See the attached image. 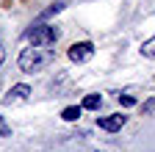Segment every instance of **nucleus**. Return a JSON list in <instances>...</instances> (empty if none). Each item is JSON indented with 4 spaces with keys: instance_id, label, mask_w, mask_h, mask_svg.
<instances>
[{
    "instance_id": "1",
    "label": "nucleus",
    "mask_w": 155,
    "mask_h": 152,
    "mask_svg": "<svg viewBox=\"0 0 155 152\" xmlns=\"http://www.w3.org/2000/svg\"><path fill=\"white\" fill-rule=\"evenodd\" d=\"M50 58H53V53L47 47H25L19 53V69L22 72H36L45 64H50Z\"/></svg>"
},
{
    "instance_id": "2",
    "label": "nucleus",
    "mask_w": 155,
    "mask_h": 152,
    "mask_svg": "<svg viewBox=\"0 0 155 152\" xmlns=\"http://www.w3.org/2000/svg\"><path fill=\"white\" fill-rule=\"evenodd\" d=\"M25 39L31 42V47H50L55 39H58V31L50 28V25H36L25 33Z\"/></svg>"
},
{
    "instance_id": "3",
    "label": "nucleus",
    "mask_w": 155,
    "mask_h": 152,
    "mask_svg": "<svg viewBox=\"0 0 155 152\" xmlns=\"http://www.w3.org/2000/svg\"><path fill=\"white\" fill-rule=\"evenodd\" d=\"M91 55H94V44H91V42H78V44L69 47V61H75V64L89 61Z\"/></svg>"
},
{
    "instance_id": "4",
    "label": "nucleus",
    "mask_w": 155,
    "mask_h": 152,
    "mask_svg": "<svg viewBox=\"0 0 155 152\" xmlns=\"http://www.w3.org/2000/svg\"><path fill=\"white\" fill-rule=\"evenodd\" d=\"M125 122H127V116H125V113H114V116H103V119H97V125H100L103 130H108V133H114V130L125 127Z\"/></svg>"
},
{
    "instance_id": "5",
    "label": "nucleus",
    "mask_w": 155,
    "mask_h": 152,
    "mask_svg": "<svg viewBox=\"0 0 155 152\" xmlns=\"http://www.w3.org/2000/svg\"><path fill=\"white\" fill-rule=\"evenodd\" d=\"M28 94H31V89L25 86V83H19V86H14L6 97H3V102L6 105H11V102H22V100H28Z\"/></svg>"
},
{
    "instance_id": "6",
    "label": "nucleus",
    "mask_w": 155,
    "mask_h": 152,
    "mask_svg": "<svg viewBox=\"0 0 155 152\" xmlns=\"http://www.w3.org/2000/svg\"><path fill=\"white\" fill-rule=\"evenodd\" d=\"M100 105H103V97H100V94H89V97L83 100V108L86 111H97Z\"/></svg>"
},
{
    "instance_id": "7",
    "label": "nucleus",
    "mask_w": 155,
    "mask_h": 152,
    "mask_svg": "<svg viewBox=\"0 0 155 152\" xmlns=\"http://www.w3.org/2000/svg\"><path fill=\"white\" fill-rule=\"evenodd\" d=\"M141 55H144V58H155V36L141 44Z\"/></svg>"
},
{
    "instance_id": "8",
    "label": "nucleus",
    "mask_w": 155,
    "mask_h": 152,
    "mask_svg": "<svg viewBox=\"0 0 155 152\" xmlns=\"http://www.w3.org/2000/svg\"><path fill=\"white\" fill-rule=\"evenodd\" d=\"M78 116H81V108H75V105L64 108V119H67V122H75Z\"/></svg>"
},
{
    "instance_id": "9",
    "label": "nucleus",
    "mask_w": 155,
    "mask_h": 152,
    "mask_svg": "<svg viewBox=\"0 0 155 152\" xmlns=\"http://www.w3.org/2000/svg\"><path fill=\"white\" fill-rule=\"evenodd\" d=\"M119 102H122L125 108H130V105H136V97H130V94H125V97H122V94H119Z\"/></svg>"
},
{
    "instance_id": "10",
    "label": "nucleus",
    "mask_w": 155,
    "mask_h": 152,
    "mask_svg": "<svg viewBox=\"0 0 155 152\" xmlns=\"http://www.w3.org/2000/svg\"><path fill=\"white\" fill-rule=\"evenodd\" d=\"M8 130H11V127L6 125V119H3V116H0V136H8Z\"/></svg>"
},
{
    "instance_id": "11",
    "label": "nucleus",
    "mask_w": 155,
    "mask_h": 152,
    "mask_svg": "<svg viewBox=\"0 0 155 152\" xmlns=\"http://www.w3.org/2000/svg\"><path fill=\"white\" fill-rule=\"evenodd\" d=\"M144 113H155V100H147L144 102Z\"/></svg>"
},
{
    "instance_id": "12",
    "label": "nucleus",
    "mask_w": 155,
    "mask_h": 152,
    "mask_svg": "<svg viewBox=\"0 0 155 152\" xmlns=\"http://www.w3.org/2000/svg\"><path fill=\"white\" fill-rule=\"evenodd\" d=\"M6 61V47H3V42H0V64Z\"/></svg>"
}]
</instances>
